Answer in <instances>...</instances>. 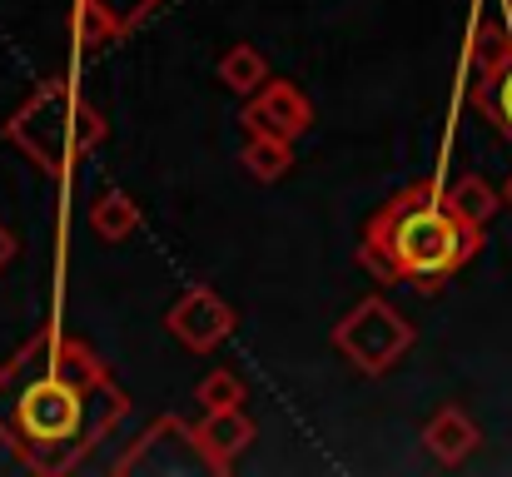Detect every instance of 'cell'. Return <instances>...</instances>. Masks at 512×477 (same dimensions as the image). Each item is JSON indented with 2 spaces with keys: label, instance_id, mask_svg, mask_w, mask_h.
<instances>
[{
  "label": "cell",
  "instance_id": "obj_16",
  "mask_svg": "<svg viewBox=\"0 0 512 477\" xmlns=\"http://www.w3.org/2000/svg\"><path fill=\"white\" fill-rule=\"evenodd\" d=\"M473 105L488 115V125H498V135L512 145V60L503 70L473 80Z\"/></svg>",
  "mask_w": 512,
  "mask_h": 477
},
{
  "label": "cell",
  "instance_id": "obj_18",
  "mask_svg": "<svg viewBox=\"0 0 512 477\" xmlns=\"http://www.w3.org/2000/svg\"><path fill=\"white\" fill-rule=\"evenodd\" d=\"M194 398L204 403V413H224V408H239V403H244V378H239L234 368H214V373H204V378H199Z\"/></svg>",
  "mask_w": 512,
  "mask_h": 477
},
{
  "label": "cell",
  "instance_id": "obj_2",
  "mask_svg": "<svg viewBox=\"0 0 512 477\" xmlns=\"http://www.w3.org/2000/svg\"><path fill=\"white\" fill-rule=\"evenodd\" d=\"M5 145H15L40 174L65 179L90 150L105 145V115L80 100L70 80H45L25 95V105L5 120Z\"/></svg>",
  "mask_w": 512,
  "mask_h": 477
},
{
  "label": "cell",
  "instance_id": "obj_6",
  "mask_svg": "<svg viewBox=\"0 0 512 477\" xmlns=\"http://www.w3.org/2000/svg\"><path fill=\"white\" fill-rule=\"evenodd\" d=\"M165 328H170L184 348L209 353V348H219V343L234 333V309H229V304H224L214 289L194 284V289L174 304L170 314H165Z\"/></svg>",
  "mask_w": 512,
  "mask_h": 477
},
{
  "label": "cell",
  "instance_id": "obj_8",
  "mask_svg": "<svg viewBox=\"0 0 512 477\" xmlns=\"http://www.w3.org/2000/svg\"><path fill=\"white\" fill-rule=\"evenodd\" d=\"M189 438H194V458L209 468V473H229L234 468V458L254 443V418L244 413V408H224V413H204L194 428H189Z\"/></svg>",
  "mask_w": 512,
  "mask_h": 477
},
{
  "label": "cell",
  "instance_id": "obj_9",
  "mask_svg": "<svg viewBox=\"0 0 512 477\" xmlns=\"http://www.w3.org/2000/svg\"><path fill=\"white\" fill-rule=\"evenodd\" d=\"M478 443H483V428H478V423H473V413H468V408H458V403L438 408V413L423 423V448H428V458H433V463H443V468L468 463V458L478 453Z\"/></svg>",
  "mask_w": 512,
  "mask_h": 477
},
{
  "label": "cell",
  "instance_id": "obj_3",
  "mask_svg": "<svg viewBox=\"0 0 512 477\" xmlns=\"http://www.w3.org/2000/svg\"><path fill=\"white\" fill-rule=\"evenodd\" d=\"M413 338H418L413 323L398 314L388 299H363V304H353V309L339 318V328H334V348H339L358 373H368V378L388 373V368L413 348Z\"/></svg>",
  "mask_w": 512,
  "mask_h": 477
},
{
  "label": "cell",
  "instance_id": "obj_5",
  "mask_svg": "<svg viewBox=\"0 0 512 477\" xmlns=\"http://www.w3.org/2000/svg\"><path fill=\"white\" fill-rule=\"evenodd\" d=\"M244 130L249 135H274V140H299L314 125V105L294 80H264L249 100H244Z\"/></svg>",
  "mask_w": 512,
  "mask_h": 477
},
{
  "label": "cell",
  "instance_id": "obj_4",
  "mask_svg": "<svg viewBox=\"0 0 512 477\" xmlns=\"http://www.w3.org/2000/svg\"><path fill=\"white\" fill-rule=\"evenodd\" d=\"M55 348H60V328L45 323V328H35V333L0 363V443H5V448H10V438H15L20 398H25L45 373H55Z\"/></svg>",
  "mask_w": 512,
  "mask_h": 477
},
{
  "label": "cell",
  "instance_id": "obj_20",
  "mask_svg": "<svg viewBox=\"0 0 512 477\" xmlns=\"http://www.w3.org/2000/svg\"><path fill=\"white\" fill-rule=\"evenodd\" d=\"M503 204H508V209H512V174H508V179H503Z\"/></svg>",
  "mask_w": 512,
  "mask_h": 477
},
{
  "label": "cell",
  "instance_id": "obj_1",
  "mask_svg": "<svg viewBox=\"0 0 512 477\" xmlns=\"http://www.w3.org/2000/svg\"><path fill=\"white\" fill-rule=\"evenodd\" d=\"M478 249L483 229L448 204L438 179H418L398 189L388 204H378V214L363 224L358 264L383 284H413L418 294H433Z\"/></svg>",
  "mask_w": 512,
  "mask_h": 477
},
{
  "label": "cell",
  "instance_id": "obj_19",
  "mask_svg": "<svg viewBox=\"0 0 512 477\" xmlns=\"http://www.w3.org/2000/svg\"><path fill=\"white\" fill-rule=\"evenodd\" d=\"M15 254H20V244H15V234L0 224V269H10V259H15Z\"/></svg>",
  "mask_w": 512,
  "mask_h": 477
},
{
  "label": "cell",
  "instance_id": "obj_10",
  "mask_svg": "<svg viewBox=\"0 0 512 477\" xmlns=\"http://www.w3.org/2000/svg\"><path fill=\"white\" fill-rule=\"evenodd\" d=\"M130 413V393L115 383V378H100L95 388H85V428H80V453L90 458L100 443H105V433L120 423Z\"/></svg>",
  "mask_w": 512,
  "mask_h": 477
},
{
  "label": "cell",
  "instance_id": "obj_7",
  "mask_svg": "<svg viewBox=\"0 0 512 477\" xmlns=\"http://www.w3.org/2000/svg\"><path fill=\"white\" fill-rule=\"evenodd\" d=\"M160 0H70V35L80 50H105L110 40L130 35Z\"/></svg>",
  "mask_w": 512,
  "mask_h": 477
},
{
  "label": "cell",
  "instance_id": "obj_11",
  "mask_svg": "<svg viewBox=\"0 0 512 477\" xmlns=\"http://www.w3.org/2000/svg\"><path fill=\"white\" fill-rule=\"evenodd\" d=\"M512 60V20L508 15H478V25H473V40H468V65H473V80H483V75H493V70H503Z\"/></svg>",
  "mask_w": 512,
  "mask_h": 477
},
{
  "label": "cell",
  "instance_id": "obj_13",
  "mask_svg": "<svg viewBox=\"0 0 512 477\" xmlns=\"http://www.w3.org/2000/svg\"><path fill=\"white\" fill-rule=\"evenodd\" d=\"M264 80H269V60H264L249 40H239V45H229V50L219 55V85H224V90H234V95L249 100Z\"/></svg>",
  "mask_w": 512,
  "mask_h": 477
},
{
  "label": "cell",
  "instance_id": "obj_12",
  "mask_svg": "<svg viewBox=\"0 0 512 477\" xmlns=\"http://www.w3.org/2000/svg\"><path fill=\"white\" fill-rule=\"evenodd\" d=\"M90 229H95L105 244H125V239L140 229V204H135L125 189H105V194L90 204Z\"/></svg>",
  "mask_w": 512,
  "mask_h": 477
},
{
  "label": "cell",
  "instance_id": "obj_14",
  "mask_svg": "<svg viewBox=\"0 0 512 477\" xmlns=\"http://www.w3.org/2000/svg\"><path fill=\"white\" fill-rule=\"evenodd\" d=\"M448 204H453L468 224L488 229V224H493V214L503 209V189H493L483 174H458V179H453V189H448Z\"/></svg>",
  "mask_w": 512,
  "mask_h": 477
},
{
  "label": "cell",
  "instance_id": "obj_15",
  "mask_svg": "<svg viewBox=\"0 0 512 477\" xmlns=\"http://www.w3.org/2000/svg\"><path fill=\"white\" fill-rule=\"evenodd\" d=\"M244 174L249 179H259V184H274V179H284L289 169H294V140H274V135H249V145H244Z\"/></svg>",
  "mask_w": 512,
  "mask_h": 477
},
{
  "label": "cell",
  "instance_id": "obj_17",
  "mask_svg": "<svg viewBox=\"0 0 512 477\" xmlns=\"http://www.w3.org/2000/svg\"><path fill=\"white\" fill-rule=\"evenodd\" d=\"M55 378H65V383H75V388H95V383L110 378V373H105V363H100V353H95L90 343L60 333V348H55Z\"/></svg>",
  "mask_w": 512,
  "mask_h": 477
}]
</instances>
